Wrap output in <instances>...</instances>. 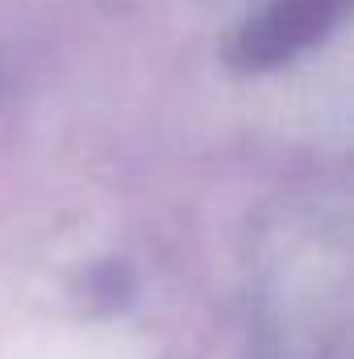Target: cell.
<instances>
[{
	"label": "cell",
	"instance_id": "1",
	"mask_svg": "<svg viewBox=\"0 0 354 359\" xmlns=\"http://www.w3.org/2000/svg\"><path fill=\"white\" fill-rule=\"evenodd\" d=\"M342 4L346 0H279L271 13L242 25V34L234 42V63L263 72V67L292 59L296 50H304L309 42H317L330 29V21L338 17Z\"/></svg>",
	"mask_w": 354,
	"mask_h": 359
}]
</instances>
